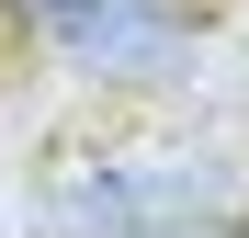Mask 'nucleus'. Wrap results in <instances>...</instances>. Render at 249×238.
Returning <instances> with one entry per match:
<instances>
[{
    "instance_id": "nucleus-3",
    "label": "nucleus",
    "mask_w": 249,
    "mask_h": 238,
    "mask_svg": "<svg viewBox=\"0 0 249 238\" xmlns=\"http://www.w3.org/2000/svg\"><path fill=\"white\" fill-rule=\"evenodd\" d=\"M238 238H249V227H238Z\"/></svg>"
},
{
    "instance_id": "nucleus-1",
    "label": "nucleus",
    "mask_w": 249,
    "mask_h": 238,
    "mask_svg": "<svg viewBox=\"0 0 249 238\" xmlns=\"http://www.w3.org/2000/svg\"><path fill=\"white\" fill-rule=\"evenodd\" d=\"M68 46H91V57H136V46H159V34L181 23V0H34Z\"/></svg>"
},
{
    "instance_id": "nucleus-2",
    "label": "nucleus",
    "mask_w": 249,
    "mask_h": 238,
    "mask_svg": "<svg viewBox=\"0 0 249 238\" xmlns=\"http://www.w3.org/2000/svg\"><path fill=\"white\" fill-rule=\"evenodd\" d=\"M12 12H34V0H12Z\"/></svg>"
}]
</instances>
